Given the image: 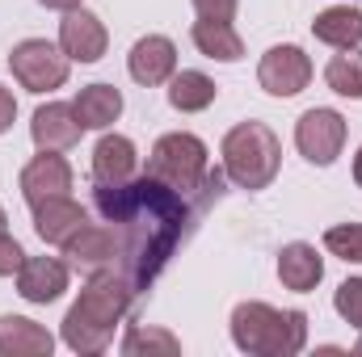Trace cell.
Wrapping results in <instances>:
<instances>
[{
	"instance_id": "cell-1",
	"label": "cell",
	"mask_w": 362,
	"mask_h": 357,
	"mask_svg": "<svg viewBox=\"0 0 362 357\" xmlns=\"http://www.w3.org/2000/svg\"><path fill=\"white\" fill-rule=\"evenodd\" d=\"M93 206L118 240V273L131 282L135 294H144L160 277L177 244L189 236L194 219L202 214L194 198L169 189L148 173L122 185H97Z\"/></svg>"
},
{
	"instance_id": "cell-2",
	"label": "cell",
	"mask_w": 362,
	"mask_h": 357,
	"mask_svg": "<svg viewBox=\"0 0 362 357\" xmlns=\"http://www.w3.org/2000/svg\"><path fill=\"white\" fill-rule=\"evenodd\" d=\"M135 298L139 294L131 290V282L122 273H114V269L89 273L81 298L64 315V345L72 353H85V357L105 353L110 341H114V328L127 320V311H131Z\"/></svg>"
},
{
	"instance_id": "cell-3",
	"label": "cell",
	"mask_w": 362,
	"mask_h": 357,
	"mask_svg": "<svg viewBox=\"0 0 362 357\" xmlns=\"http://www.w3.org/2000/svg\"><path fill=\"white\" fill-rule=\"evenodd\" d=\"M148 177L165 181L169 189H177L185 198L198 202V210H206L211 202L223 198V169H211V156H206V143L189 131H173V135H160L152 156H148Z\"/></svg>"
},
{
	"instance_id": "cell-4",
	"label": "cell",
	"mask_w": 362,
	"mask_h": 357,
	"mask_svg": "<svg viewBox=\"0 0 362 357\" xmlns=\"http://www.w3.org/2000/svg\"><path fill=\"white\" fill-rule=\"evenodd\" d=\"M232 341L249 357H295L308 345V315L278 311L270 303H236L232 311Z\"/></svg>"
},
{
	"instance_id": "cell-5",
	"label": "cell",
	"mask_w": 362,
	"mask_h": 357,
	"mask_svg": "<svg viewBox=\"0 0 362 357\" xmlns=\"http://www.w3.org/2000/svg\"><path fill=\"white\" fill-rule=\"evenodd\" d=\"M223 173L240 189H270L282 169V143L266 122H240L223 135Z\"/></svg>"
},
{
	"instance_id": "cell-6",
	"label": "cell",
	"mask_w": 362,
	"mask_h": 357,
	"mask_svg": "<svg viewBox=\"0 0 362 357\" xmlns=\"http://www.w3.org/2000/svg\"><path fill=\"white\" fill-rule=\"evenodd\" d=\"M8 72L21 89L30 92H51V89H64L68 85V72H72V59L47 42V38H25L13 47L8 55Z\"/></svg>"
},
{
	"instance_id": "cell-7",
	"label": "cell",
	"mask_w": 362,
	"mask_h": 357,
	"mask_svg": "<svg viewBox=\"0 0 362 357\" xmlns=\"http://www.w3.org/2000/svg\"><path fill=\"white\" fill-rule=\"evenodd\" d=\"M295 147H299V156L308 164L329 169L341 156V147H346V118L337 109H325V105L299 114V122H295Z\"/></svg>"
},
{
	"instance_id": "cell-8",
	"label": "cell",
	"mask_w": 362,
	"mask_h": 357,
	"mask_svg": "<svg viewBox=\"0 0 362 357\" xmlns=\"http://www.w3.org/2000/svg\"><path fill=\"white\" fill-rule=\"evenodd\" d=\"M257 80H262V89L270 97H295V92L308 89V80H312V59L295 42L270 47L262 55V63H257Z\"/></svg>"
},
{
	"instance_id": "cell-9",
	"label": "cell",
	"mask_w": 362,
	"mask_h": 357,
	"mask_svg": "<svg viewBox=\"0 0 362 357\" xmlns=\"http://www.w3.org/2000/svg\"><path fill=\"white\" fill-rule=\"evenodd\" d=\"M127 72H131V80L144 85V89L169 85L173 72H177V47H173V38H165V34L139 38V42L131 47V55H127Z\"/></svg>"
},
{
	"instance_id": "cell-10",
	"label": "cell",
	"mask_w": 362,
	"mask_h": 357,
	"mask_svg": "<svg viewBox=\"0 0 362 357\" xmlns=\"http://www.w3.org/2000/svg\"><path fill=\"white\" fill-rule=\"evenodd\" d=\"M59 248H64V257H68L72 265L85 269V273H105V269L118 273V240H114V231H110L105 223H85V227L72 231Z\"/></svg>"
},
{
	"instance_id": "cell-11",
	"label": "cell",
	"mask_w": 362,
	"mask_h": 357,
	"mask_svg": "<svg viewBox=\"0 0 362 357\" xmlns=\"http://www.w3.org/2000/svg\"><path fill=\"white\" fill-rule=\"evenodd\" d=\"M105 25L101 17H93L89 8H68L64 21H59V51L72 59V63H97L105 55Z\"/></svg>"
},
{
	"instance_id": "cell-12",
	"label": "cell",
	"mask_w": 362,
	"mask_h": 357,
	"mask_svg": "<svg viewBox=\"0 0 362 357\" xmlns=\"http://www.w3.org/2000/svg\"><path fill=\"white\" fill-rule=\"evenodd\" d=\"M64 193H72V164L59 152H38L21 169V198L30 206H38L47 198H64Z\"/></svg>"
},
{
	"instance_id": "cell-13",
	"label": "cell",
	"mask_w": 362,
	"mask_h": 357,
	"mask_svg": "<svg viewBox=\"0 0 362 357\" xmlns=\"http://www.w3.org/2000/svg\"><path fill=\"white\" fill-rule=\"evenodd\" d=\"M81 118L68 101H47L34 109V122H30V135H34V147L38 152H68L76 139H81Z\"/></svg>"
},
{
	"instance_id": "cell-14",
	"label": "cell",
	"mask_w": 362,
	"mask_h": 357,
	"mask_svg": "<svg viewBox=\"0 0 362 357\" xmlns=\"http://www.w3.org/2000/svg\"><path fill=\"white\" fill-rule=\"evenodd\" d=\"M30 210H34V231H38L42 244H64L72 231H81V227L89 223L85 206H81L72 193L47 198V202H38V206H30Z\"/></svg>"
},
{
	"instance_id": "cell-15",
	"label": "cell",
	"mask_w": 362,
	"mask_h": 357,
	"mask_svg": "<svg viewBox=\"0 0 362 357\" xmlns=\"http://www.w3.org/2000/svg\"><path fill=\"white\" fill-rule=\"evenodd\" d=\"M68 290V265L55 257H25L17 269V294L25 303H55Z\"/></svg>"
},
{
	"instance_id": "cell-16",
	"label": "cell",
	"mask_w": 362,
	"mask_h": 357,
	"mask_svg": "<svg viewBox=\"0 0 362 357\" xmlns=\"http://www.w3.org/2000/svg\"><path fill=\"white\" fill-rule=\"evenodd\" d=\"M139 169V152L127 135H101L93 147V181L97 185H122L135 177Z\"/></svg>"
},
{
	"instance_id": "cell-17",
	"label": "cell",
	"mask_w": 362,
	"mask_h": 357,
	"mask_svg": "<svg viewBox=\"0 0 362 357\" xmlns=\"http://www.w3.org/2000/svg\"><path fill=\"white\" fill-rule=\"evenodd\" d=\"M320 277H325V257L316 253V244L295 240V244H286V248L278 253V282H282L286 290L308 294V290L320 286Z\"/></svg>"
},
{
	"instance_id": "cell-18",
	"label": "cell",
	"mask_w": 362,
	"mask_h": 357,
	"mask_svg": "<svg viewBox=\"0 0 362 357\" xmlns=\"http://www.w3.org/2000/svg\"><path fill=\"white\" fill-rule=\"evenodd\" d=\"M55 337L25 320V315H0V357H51Z\"/></svg>"
},
{
	"instance_id": "cell-19",
	"label": "cell",
	"mask_w": 362,
	"mask_h": 357,
	"mask_svg": "<svg viewBox=\"0 0 362 357\" xmlns=\"http://www.w3.org/2000/svg\"><path fill=\"white\" fill-rule=\"evenodd\" d=\"M194 47L206 55V59H219V63H236L245 59V38L236 34L232 21H215V17H198L194 30H189Z\"/></svg>"
},
{
	"instance_id": "cell-20",
	"label": "cell",
	"mask_w": 362,
	"mask_h": 357,
	"mask_svg": "<svg viewBox=\"0 0 362 357\" xmlns=\"http://www.w3.org/2000/svg\"><path fill=\"white\" fill-rule=\"evenodd\" d=\"M312 34H316L325 47H333V51L362 47V8H350V4L325 8V13L312 21Z\"/></svg>"
},
{
	"instance_id": "cell-21",
	"label": "cell",
	"mask_w": 362,
	"mask_h": 357,
	"mask_svg": "<svg viewBox=\"0 0 362 357\" xmlns=\"http://www.w3.org/2000/svg\"><path fill=\"white\" fill-rule=\"evenodd\" d=\"M72 109H76V118H81L85 131H105L122 114V92L114 89V85H89V89L76 92Z\"/></svg>"
},
{
	"instance_id": "cell-22",
	"label": "cell",
	"mask_w": 362,
	"mask_h": 357,
	"mask_svg": "<svg viewBox=\"0 0 362 357\" xmlns=\"http://www.w3.org/2000/svg\"><path fill=\"white\" fill-rule=\"evenodd\" d=\"M215 97H219V89L206 72H173V80H169V105L177 114H202L206 105H215Z\"/></svg>"
},
{
	"instance_id": "cell-23",
	"label": "cell",
	"mask_w": 362,
	"mask_h": 357,
	"mask_svg": "<svg viewBox=\"0 0 362 357\" xmlns=\"http://www.w3.org/2000/svg\"><path fill=\"white\" fill-rule=\"evenodd\" d=\"M325 85L337 92V97H350V101H362V51L350 47L341 55L329 59L325 68Z\"/></svg>"
},
{
	"instance_id": "cell-24",
	"label": "cell",
	"mask_w": 362,
	"mask_h": 357,
	"mask_svg": "<svg viewBox=\"0 0 362 357\" xmlns=\"http://www.w3.org/2000/svg\"><path fill=\"white\" fill-rule=\"evenodd\" d=\"M122 353L127 357H144V353H160V357H177L181 353V341L165 328H144L135 324L127 337H122Z\"/></svg>"
},
{
	"instance_id": "cell-25",
	"label": "cell",
	"mask_w": 362,
	"mask_h": 357,
	"mask_svg": "<svg viewBox=\"0 0 362 357\" xmlns=\"http://www.w3.org/2000/svg\"><path fill=\"white\" fill-rule=\"evenodd\" d=\"M325 248L341 261H358L362 265V223H341L325 231Z\"/></svg>"
},
{
	"instance_id": "cell-26",
	"label": "cell",
	"mask_w": 362,
	"mask_h": 357,
	"mask_svg": "<svg viewBox=\"0 0 362 357\" xmlns=\"http://www.w3.org/2000/svg\"><path fill=\"white\" fill-rule=\"evenodd\" d=\"M333 307H337V315H341L346 324H354L362 332V277H346V282L337 286Z\"/></svg>"
},
{
	"instance_id": "cell-27",
	"label": "cell",
	"mask_w": 362,
	"mask_h": 357,
	"mask_svg": "<svg viewBox=\"0 0 362 357\" xmlns=\"http://www.w3.org/2000/svg\"><path fill=\"white\" fill-rule=\"evenodd\" d=\"M21 265H25V253H21V244H17L8 231H0V277H13Z\"/></svg>"
},
{
	"instance_id": "cell-28",
	"label": "cell",
	"mask_w": 362,
	"mask_h": 357,
	"mask_svg": "<svg viewBox=\"0 0 362 357\" xmlns=\"http://www.w3.org/2000/svg\"><path fill=\"white\" fill-rule=\"evenodd\" d=\"M236 4L240 0H194L198 17H215V21H232L236 17Z\"/></svg>"
},
{
	"instance_id": "cell-29",
	"label": "cell",
	"mask_w": 362,
	"mask_h": 357,
	"mask_svg": "<svg viewBox=\"0 0 362 357\" xmlns=\"http://www.w3.org/2000/svg\"><path fill=\"white\" fill-rule=\"evenodd\" d=\"M13 118H17V101H13V92L0 85V135L13 126Z\"/></svg>"
},
{
	"instance_id": "cell-30",
	"label": "cell",
	"mask_w": 362,
	"mask_h": 357,
	"mask_svg": "<svg viewBox=\"0 0 362 357\" xmlns=\"http://www.w3.org/2000/svg\"><path fill=\"white\" fill-rule=\"evenodd\" d=\"M38 4H47V8H59V13H68V8H81V0H38Z\"/></svg>"
},
{
	"instance_id": "cell-31",
	"label": "cell",
	"mask_w": 362,
	"mask_h": 357,
	"mask_svg": "<svg viewBox=\"0 0 362 357\" xmlns=\"http://www.w3.org/2000/svg\"><path fill=\"white\" fill-rule=\"evenodd\" d=\"M354 181H358V189H362V147H358V156H354Z\"/></svg>"
},
{
	"instance_id": "cell-32",
	"label": "cell",
	"mask_w": 362,
	"mask_h": 357,
	"mask_svg": "<svg viewBox=\"0 0 362 357\" xmlns=\"http://www.w3.org/2000/svg\"><path fill=\"white\" fill-rule=\"evenodd\" d=\"M0 231H8V214H4V206H0Z\"/></svg>"
},
{
	"instance_id": "cell-33",
	"label": "cell",
	"mask_w": 362,
	"mask_h": 357,
	"mask_svg": "<svg viewBox=\"0 0 362 357\" xmlns=\"http://www.w3.org/2000/svg\"><path fill=\"white\" fill-rule=\"evenodd\" d=\"M354 353H362V341H358V345H354Z\"/></svg>"
}]
</instances>
